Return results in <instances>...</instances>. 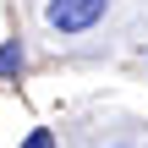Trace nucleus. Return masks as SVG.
Masks as SVG:
<instances>
[{"label":"nucleus","instance_id":"3","mask_svg":"<svg viewBox=\"0 0 148 148\" xmlns=\"http://www.w3.org/2000/svg\"><path fill=\"white\" fill-rule=\"evenodd\" d=\"M22 148H55V132H49V126H33V132L22 137Z\"/></svg>","mask_w":148,"mask_h":148},{"label":"nucleus","instance_id":"1","mask_svg":"<svg viewBox=\"0 0 148 148\" xmlns=\"http://www.w3.org/2000/svg\"><path fill=\"white\" fill-rule=\"evenodd\" d=\"M104 5H110V0H49V5H44V22H49L55 33H88V27L104 16Z\"/></svg>","mask_w":148,"mask_h":148},{"label":"nucleus","instance_id":"2","mask_svg":"<svg viewBox=\"0 0 148 148\" xmlns=\"http://www.w3.org/2000/svg\"><path fill=\"white\" fill-rule=\"evenodd\" d=\"M22 60H27V55H22V44H16V38H5V44H0V77H5V82H16Z\"/></svg>","mask_w":148,"mask_h":148}]
</instances>
